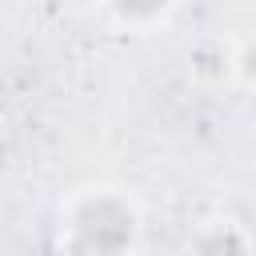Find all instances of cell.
<instances>
[{"label":"cell","instance_id":"6da1fadb","mask_svg":"<svg viewBox=\"0 0 256 256\" xmlns=\"http://www.w3.org/2000/svg\"><path fill=\"white\" fill-rule=\"evenodd\" d=\"M128 240H132V216L112 200H96L76 216V252L84 256H116Z\"/></svg>","mask_w":256,"mask_h":256},{"label":"cell","instance_id":"7a4b0ae2","mask_svg":"<svg viewBox=\"0 0 256 256\" xmlns=\"http://www.w3.org/2000/svg\"><path fill=\"white\" fill-rule=\"evenodd\" d=\"M200 256H244V244H240L232 232H212V236L200 244Z\"/></svg>","mask_w":256,"mask_h":256},{"label":"cell","instance_id":"3957f363","mask_svg":"<svg viewBox=\"0 0 256 256\" xmlns=\"http://www.w3.org/2000/svg\"><path fill=\"white\" fill-rule=\"evenodd\" d=\"M120 8L132 16H152L156 8H164V0H120Z\"/></svg>","mask_w":256,"mask_h":256}]
</instances>
